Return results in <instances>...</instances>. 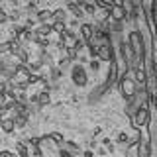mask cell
Listing matches in <instances>:
<instances>
[{
	"instance_id": "obj_1",
	"label": "cell",
	"mask_w": 157,
	"mask_h": 157,
	"mask_svg": "<svg viewBox=\"0 0 157 157\" xmlns=\"http://www.w3.org/2000/svg\"><path fill=\"white\" fill-rule=\"evenodd\" d=\"M118 85H120L122 96H124L126 100H132V98L137 94V90H140V88H144V86H137V82H136L132 77H128V73H126L124 77L118 78Z\"/></svg>"
},
{
	"instance_id": "obj_13",
	"label": "cell",
	"mask_w": 157,
	"mask_h": 157,
	"mask_svg": "<svg viewBox=\"0 0 157 157\" xmlns=\"http://www.w3.org/2000/svg\"><path fill=\"white\" fill-rule=\"evenodd\" d=\"M49 102H51V96H49V90H41V92H37V104L39 106H47Z\"/></svg>"
},
{
	"instance_id": "obj_11",
	"label": "cell",
	"mask_w": 157,
	"mask_h": 157,
	"mask_svg": "<svg viewBox=\"0 0 157 157\" xmlns=\"http://www.w3.org/2000/svg\"><path fill=\"white\" fill-rule=\"evenodd\" d=\"M0 128H2V132L4 134H12L14 130H16V128H14V120L12 118H4V120H0Z\"/></svg>"
},
{
	"instance_id": "obj_26",
	"label": "cell",
	"mask_w": 157,
	"mask_h": 157,
	"mask_svg": "<svg viewBox=\"0 0 157 157\" xmlns=\"http://www.w3.org/2000/svg\"><path fill=\"white\" fill-rule=\"evenodd\" d=\"M0 141H2V137H0Z\"/></svg>"
},
{
	"instance_id": "obj_15",
	"label": "cell",
	"mask_w": 157,
	"mask_h": 157,
	"mask_svg": "<svg viewBox=\"0 0 157 157\" xmlns=\"http://www.w3.org/2000/svg\"><path fill=\"white\" fill-rule=\"evenodd\" d=\"M12 120H14V128H18V130H24L28 124V118H24V116H14Z\"/></svg>"
},
{
	"instance_id": "obj_18",
	"label": "cell",
	"mask_w": 157,
	"mask_h": 157,
	"mask_svg": "<svg viewBox=\"0 0 157 157\" xmlns=\"http://www.w3.org/2000/svg\"><path fill=\"white\" fill-rule=\"evenodd\" d=\"M69 65H71V61H69L67 57H61V59H59V63H57V69L63 73V71H65V69H67Z\"/></svg>"
},
{
	"instance_id": "obj_22",
	"label": "cell",
	"mask_w": 157,
	"mask_h": 157,
	"mask_svg": "<svg viewBox=\"0 0 157 157\" xmlns=\"http://www.w3.org/2000/svg\"><path fill=\"white\" fill-rule=\"evenodd\" d=\"M59 77H61V71H59L57 67H51V78H53V81H57Z\"/></svg>"
},
{
	"instance_id": "obj_7",
	"label": "cell",
	"mask_w": 157,
	"mask_h": 157,
	"mask_svg": "<svg viewBox=\"0 0 157 157\" xmlns=\"http://www.w3.org/2000/svg\"><path fill=\"white\" fill-rule=\"evenodd\" d=\"M78 37H81L86 45L92 37V24H81V28H78Z\"/></svg>"
},
{
	"instance_id": "obj_6",
	"label": "cell",
	"mask_w": 157,
	"mask_h": 157,
	"mask_svg": "<svg viewBox=\"0 0 157 157\" xmlns=\"http://www.w3.org/2000/svg\"><path fill=\"white\" fill-rule=\"evenodd\" d=\"M36 22L41 26V24H51L53 22V10H39L36 14Z\"/></svg>"
},
{
	"instance_id": "obj_9",
	"label": "cell",
	"mask_w": 157,
	"mask_h": 157,
	"mask_svg": "<svg viewBox=\"0 0 157 157\" xmlns=\"http://www.w3.org/2000/svg\"><path fill=\"white\" fill-rule=\"evenodd\" d=\"M53 22L67 24V10H65V8H57V10H53ZM53 22H51V24H53Z\"/></svg>"
},
{
	"instance_id": "obj_2",
	"label": "cell",
	"mask_w": 157,
	"mask_h": 157,
	"mask_svg": "<svg viewBox=\"0 0 157 157\" xmlns=\"http://www.w3.org/2000/svg\"><path fill=\"white\" fill-rule=\"evenodd\" d=\"M149 118H151V110H149V106H145V108H140V110H137L130 120H132V124H134V128L140 132L141 128L149 122Z\"/></svg>"
},
{
	"instance_id": "obj_10",
	"label": "cell",
	"mask_w": 157,
	"mask_h": 157,
	"mask_svg": "<svg viewBox=\"0 0 157 157\" xmlns=\"http://www.w3.org/2000/svg\"><path fill=\"white\" fill-rule=\"evenodd\" d=\"M61 149H63V151H67V153H69V155H73V157H77V153H78V145L75 144V141H63Z\"/></svg>"
},
{
	"instance_id": "obj_23",
	"label": "cell",
	"mask_w": 157,
	"mask_h": 157,
	"mask_svg": "<svg viewBox=\"0 0 157 157\" xmlns=\"http://www.w3.org/2000/svg\"><path fill=\"white\" fill-rule=\"evenodd\" d=\"M6 22H8V14L0 8V24H6Z\"/></svg>"
},
{
	"instance_id": "obj_21",
	"label": "cell",
	"mask_w": 157,
	"mask_h": 157,
	"mask_svg": "<svg viewBox=\"0 0 157 157\" xmlns=\"http://www.w3.org/2000/svg\"><path fill=\"white\" fill-rule=\"evenodd\" d=\"M88 67H90L92 71H98V69H100V61H98V59H90V61H88Z\"/></svg>"
},
{
	"instance_id": "obj_20",
	"label": "cell",
	"mask_w": 157,
	"mask_h": 157,
	"mask_svg": "<svg viewBox=\"0 0 157 157\" xmlns=\"http://www.w3.org/2000/svg\"><path fill=\"white\" fill-rule=\"evenodd\" d=\"M102 145H104V149H106V151H110V153L114 151V144H112L108 137H106V140H102Z\"/></svg>"
},
{
	"instance_id": "obj_8",
	"label": "cell",
	"mask_w": 157,
	"mask_h": 157,
	"mask_svg": "<svg viewBox=\"0 0 157 157\" xmlns=\"http://www.w3.org/2000/svg\"><path fill=\"white\" fill-rule=\"evenodd\" d=\"M12 112L16 116H24V118H28L29 120V114H32V112H29V108H28V104H24V102H14V108H12Z\"/></svg>"
},
{
	"instance_id": "obj_16",
	"label": "cell",
	"mask_w": 157,
	"mask_h": 157,
	"mask_svg": "<svg viewBox=\"0 0 157 157\" xmlns=\"http://www.w3.org/2000/svg\"><path fill=\"white\" fill-rule=\"evenodd\" d=\"M26 12L29 14V18H36V14L39 12V8H37V4L36 2H29L28 6H26Z\"/></svg>"
},
{
	"instance_id": "obj_4",
	"label": "cell",
	"mask_w": 157,
	"mask_h": 157,
	"mask_svg": "<svg viewBox=\"0 0 157 157\" xmlns=\"http://www.w3.org/2000/svg\"><path fill=\"white\" fill-rule=\"evenodd\" d=\"M96 47H98V53H96V59H98V61H112V59H114V51H112L110 41L98 43Z\"/></svg>"
},
{
	"instance_id": "obj_17",
	"label": "cell",
	"mask_w": 157,
	"mask_h": 157,
	"mask_svg": "<svg viewBox=\"0 0 157 157\" xmlns=\"http://www.w3.org/2000/svg\"><path fill=\"white\" fill-rule=\"evenodd\" d=\"M20 18H22V12H20L18 8H14L12 12L8 14V20H10V22H14V24H18V20H20Z\"/></svg>"
},
{
	"instance_id": "obj_3",
	"label": "cell",
	"mask_w": 157,
	"mask_h": 157,
	"mask_svg": "<svg viewBox=\"0 0 157 157\" xmlns=\"http://www.w3.org/2000/svg\"><path fill=\"white\" fill-rule=\"evenodd\" d=\"M71 78H73V82H75L77 86H86V71H85V67L82 65H73L71 69Z\"/></svg>"
},
{
	"instance_id": "obj_5",
	"label": "cell",
	"mask_w": 157,
	"mask_h": 157,
	"mask_svg": "<svg viewBox=\"0 0 157 157\" xmlns=\"http://www.w3.org/2000/svg\"><path fill=\"white\" fill-rule=\"evenodd\" d=\"M59 41H61V45L65 47V49H71V47H75V45H77V41H78V33H77V32H71V29H67L65 36L59 39Z\"/></svg>"
},
{
	"instance_id": "obj_24",
	"label": "cell",
	"mask_w": 157,
	"mask_h": 157,
	"mask_svg": "<svg viewBox=\"0 0 157 157\" xmlns=\"http://www.w3.org/2000/svg\"><path fill=\"white\" fill-rule=\"evenodd\" d=\"M6 53H8V47H6V41H2V43H0V57H2V55H6Z\"/></svg>"
},
{
	"instance_id": "obj_14",
	"label": "cell",
	"mask_w": 157,
	"mask_h": 157,
	"mask_svg": "<svg viewBox=\"0 0 157 157\" xmlns=\"http://www.w3.org/2000/svg\"><path fill=\"white\" fill-rule=\"evenodd\" d=\"M36 32H37L41 37H49V36L53 33V29H51V24H41V26H39Z\"/></svg>"
},
{
	"instance_id": "obj_12",
	"label": "cell",
	"mask_w": 157,
	"mask_h": 157,
	"mask_svg": "<svg viewBox=\"0 0 157 157\" xmlns=\"http://www.w3.org/2000/svg\"><path fill=\"white\" fill-rule=\"evenodd\" d=\"M16 155L18 157H29V147L24 141H16Z\"/></svg>"
},
{
	"instance_id": "obj_19",
	"label": "cell",
	"mask_w": 157,
	"mask_h": 157,
	"mask_svg": "<svg viewBox=\"0 0 157 157\" xmlns=\"http://www.w3.org/2000/svg\"><path fill=\"white\" fill-rule=\"evenodd\" d=\"M128 140H130V136H128L126 132H120L118 137H116V141H118V144H122V145H128Z\"/></svg>"
},
{
	"instance_id": "obj_25",
	"label": "cell",
	"mask_w": 157,
	"mask_h": 157,
	"mask_svg": "<svg viewBox=\"0 0 157 157\" xmlns=\"http://www.w3.org/2000/svg\"><path fill=\"white\" fill-rule=\"evenodd\" d=\"M82 157H92V151H90V149L85 151V155H82Z\"/></svg>"
}]
</instances>
